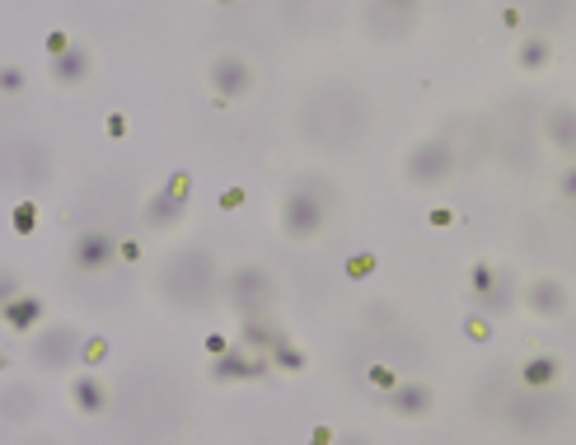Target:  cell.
<instances>
[{
	"label": "cell",
	"instance_id": "1",
	"mask_svg": "<svg viewBox=\"0 0 576 445\" xmlns=\"http://www.w3.org/2000/svg\"><path fill=\"white\" fill-rule=\"evenodd\" d=\"M300 131L333 151H351L366 131V99L351 85H323L300 103Z\"/></svg>",
	"mask_w": 576,
	"mask_h": 445
},
{
	"label": "cell",
	"instance_id": "2",
	"mask_svg": "<svg viewBox=\"0 0 576 445\" xmlns=\"http://www.w3.org/2000/svg\"><path fill=\"white\" fill-rule=\"evenodd\" d=\"M212 277H216V272H212V258H206L202 249H197V254L188 249V254H179V258L169 263L165 291H169L174 305H202L206 295H212Z\"/></svg>",
	"mask_w": 576,
	"mask_h": 445
},
{
	"label": "cell",
	"instance_id": "3",
	"mask_svg": "<svg viewBox=\"0 0 576 445\" xmlns=\"http://www.w3.org/2000/svg\"><path fill=\"white\" fill-rule=\"evenodd\" d=\"M282 226L291 240H309V234H319L323 226V202L315 188H295L286 198V212H282Z\"/></svg>",
	"mask_w": 576,
	"mask_h": 445
},
{
	"label": "cell",
	"instance_id": "4",
	"mask_svg": "<svg viewBox=\"0 0 576 445\" xmlns=\"http://www.w3.org/2000/svg\"><path fill=\"white\" fill-rule=\"evenodd\" d=\"M450 169H455V151L446 141H426L408 155V178H418V183H436V178H446Z\"/></svg>",
	"mask_w": 576,
	"mask_h": 445
},
{
	"label": "cell",
	"instance_id": "5",
	"mask_svg": "<svg viewBox=\"0 0 576 445\" xmlns=\"http://www.w3.org/2000/svg\"><path fill=\"white\" fill-rule=\"evenodd\" d=\"M80 356V333L76 329H48V333H38V343H34V361L38 366H71Z\"/></svg>",
	"mask_w": 576,
	"mask_h": 445
},
{
	"label": "cell",
	"instance_id": "6",
	"mask_svg": "<svg viewBox=\"0 0 576 445\" xmlns=\"http://www.w3.org/2000/svg\"><path fill=\"white\" fill-rule=\"evenodd\" d=\"M71 254H76V267H85V272H99V267L113 263L117 244H113V234H103V230H85Z\"/></svg>",
	"mask_w": 576,
	"mask_h": 445
},
{
	"label": "cell",
	"instance_id": "7",
	"mask_svg": "<svg viewBox=\"0 0 576 445\" xmlns=\"http://www.w3.org/2000/svg\"><path fill=\"white\" fill-rule=\"evenodd\" d=\"M230 295H234V305L254 309L272 295V281H268V272H258V267H240V272L230 277Z\"/></svg>",
	"mask_w": 576,
	"mask_h": 445
},
{
	"label": "cell",
	"instance_id": "8",
	"mask_svg": "<svg viewBox=\"0 0 576 445\" xmlns=\"http://www.w3.org/2000/svg\"><path fill=\"white\" fill-rule=\"evenodd\" d=\"M412 14H418V0H375L371 20L380 28V38H398L412 24Z\"/></svg>",
	"mask_w": 576,
	"mask_h": 445
},
{
	"label": "cell",
	"instance_id": "9",
	"mask_svg": "<svg viewBox=\"0 0 576 445\" xmlns=\"http://www.w3.org/2000/svg\"><path fill=\"white\" fill-rule=\"evenodd\" d=\"M525 301H529V309H535V315H543V319L567 315V287H563V281H535Z\"/></svg>",
	"mask_w": 576,
	"mask_h": 445
},
{
	"label": "cell",
	"instance_id": "10",
	"mask_svg": "<svg viewBox=\"0 0 576 445\" xmlns=\"http://www.w3.org/2000/svg\"><path fill=\"white\" fill-rule=\"evenodd\" d=\"M553 412H558L553 398H521V404H515L511 427H515V432H539V427L553 422Z\"/></svg>",
	"mask_w": 576,
	"mask_h": 445
},
{
	"label": "cell",
	"instance_id": "11",
	"mask_svg": "<svg viewBox=\"0 0 576 445\" xmlns=\"http://www.w3.org/2000/svg\"><path fill=\"white\" fill-rule=\"evenodd\" d=\"M549 141L558 145L563 155H576V109H553L549 113Z\"/></svg>",
	"mask_w": 576,
	"mask_h": 445
},
{
	"label": "cell",
	"instance_id": "12",
	"mask_svg": "<svg viewBox=\"0 0 576 445\" xmlns=\"http://www.w3.org/2000/svg\"><path fill=\"white\" fill-rule=\"evenodd\" d=\"M145 216L155 220V226H174V220L183 216V183H174L165 192H155V202L145 206Z\"/></svg>",
	"mask_w": 576,
	"mask_h": 445
},
{
	"label": "cell",
	"instance_id": "13",
	"mask_svg": "<svg viewBox=\"0 0 576 445\" xmlns=\"http://www.w3.org/2000/svg\"><path fill=\"white\" fill-rule=\"evenodd\" d=\"M212 80H216L220 94H244V89H248V66L234 62V56H220V62L212 66Z\"/></svg>",
	"mask_w": 576,
	"mask_h": 445
},
{
	"label": "cell",
	"instance_id": "14",
	"mask_svg": "<svg viewBox=\"0 0 576 445\" xmlns=\"http://www.w3.org/2000/svg\"><path fill=\"white\" fill-rule=\"evenodd\" d=\"M426 404H432V394H426L422 390V384H398V390L389 394V408L394 412H404V418H422V412H426Z\"/></svg>",
	"mask_w": 576,
	"mask_h": 445
},
{
	"label": "cell",
	"instance_id": "15",
	"mask_svg": "<svg viewBox=\"0 0 576 445\" xmlns=\"http://www.w3.org/2000/svg\"><path fill=\"white\" fill-rule=\"evenodd\" d=\"M56 80L62 85H76V80H85V71H90V56H85L80 48H66L62 56H56Z\"/></svg>",
	"mask_w": 576,
	"mask_h": 445
},
{
	"label": "cell",
	"instance_id": "16",
	"mask_svg": "<svg viewBox=\"0 0 576 445\" xmlns=\"http://www.w3.org/2000/svg\"><path fill=\"white\" fill-rule=\"evenodd\" d=\"M71 394H76V404H80L85 412H103V390H99L90 376H80L76 384H71Z\"/></svg>",
	"mask_w": 576,
	"mask_h": 445
},
{
	"label": "cell",
	"instance_id": "17",
	"mask_svg": "<svg viewBox=\"0 0 576 445\" xmlns=\"http://www.w3.org/2000/svg\"><path fill=\"white\" fill-rule=\"evenodd\" d=\"M553 376H558V361H553V356H535V361H525V384H529V390L549 384Z\"/></svg>",
	"mask_w": 576,
	"mask_h": 445
},
{
	"label": "cell",
	"instance_id": "18",
	"mask_svg": "<svg viewBox=\"0 0 576 445\" xmlns=\"http://www.w3.org/2000/svg\"><path fill=\"white\" fill-rule=\"evenodd\" d=\"M38 319V305L34 301H20V305H10V323L14 329H28V323Z\"/></svg>",
	"mask_w": 576,
	"mask_h": 445
},
{
	"label": "cell",
	"instance_id": "19",
	"mask_svg": "<svg viewBox=\"0 0 576 445\" xmlns=\"http://www.w3.org/2000/svg\"><path fill=\"white\" fill-rule=\"evenodd\" d=\"M543 56H549V42H543V38H529L525 48H521V62H525V66H539Z\"/></svg>",
	"mask_w": 576,
	"mask_h": 445
},
{
	"label": "cell",
	"instance_id": "20",
	"mask_svg": "<svg viewBox=\"0 0 576 445\" xmlns=\"http://www.w3.org/2000/svg\"><path fill=\"white\" fill-rule=\"evenodd\" d=\"M563 192H567V198H576V169H572V174H563Z\"/></svg>",
	"mask_w": 576,
	"mask_h": 445
},
{
	"label": "cell",
	"instance_id": "21",
	"mask_svg": "<svg viewBox=\"0 0 576 445\" xmlns=\"http://www.w3.org/2000/svg\"><path fill=\"white\" fill-rule=\"evenodd\" d=\"M220 5H230V0H220Z\"/></svg>",
	"mask_w": 576,
	"mask_h": 445
}]
</instances>
